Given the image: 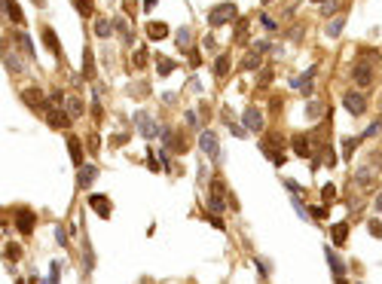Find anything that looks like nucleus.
Instances as JSON below:
<instances>
[{
    "label": "nucleus",
    "mask_w": 382,
    "mask_h": 284,
    "mask_svg": "<svg viewBox=\"0 0 382 284\" xmlns=\"http://www.w3.org/2000/svg\"><path fill=\"white\" fill-rule=\"evenodd\" d=\"M291 150H294L297 156H303V159H309V156L315 153V147H312V135H294Z\"/></svg>",
    "instance_id": "nucleus-8"
},
{
    "label": "nucleus",
    "mask_w": 382,
    "mask_h": 284,
    "mask_svg": "<svg viewBox=\"0 0 382 284\" xmlns=\"http://www.w3.org/2000/svg\"><path fill=\"white\" fill-rule=\"evenodd\" d=\"M73 7H76V10H80V13H83L86 19H89V16L95 13V7H92V0H73Z\"/></svg>",
    "instance_id": "nucleus-34"
},
{
    "label": "nucleus",
    "mask_w": 382,
    "mask_h": 284,
    "mask_svg": "<svg viewBox=\"0 0 382 284\" xmlns=\"http://www.w3.org/2000/svg\"><path fill=\"white\" fill-rule=\"evenodd\" d=\"M61 260H55V263H49V281L46 284H58V278H61Z\"/></svg>",
    "instance_id": "nucleus-33"
},
{
    "label": "nucleus",
    "mask_w": 382,
    "mask_h": 284,
    "mask_svg": "<svg viewBox=\"0 0 382 284\" xmlns=\"http://www.w3.org/2000/svg\"><path fill=\"white\" fill-rule=\"evenodd\" d=\"M4 13H10V22L13 25H25V16H22V10H19L16 0H4Z\"/></svg>",
    "instance_id": "nucleus-20"
},
{
    "label": "nucleus",
    "mask_w": 382,
    "mask_h": 284,
    "mask_svg": "<svg viewBox=\"0 0 382 284\" xmlns=\"http://www.w3.org/2000/svg\"><path fill=\"white\" fill-rule=\"evenodd\" d=\"M159 162H162V165H165V171H171V159H168V153H165V150L159 153Z\"/></svg>",
    "instance_id": "nucleus-51"
},
{
    "label": "nucleus",
    "mask_w": 382,
    "mask_h": 284,
    "mask_svg": "<svg viewBox=\"0 0 382 284\" xmlns=\"http://www.w3.org/2000/svg\"><path fill=\"white\" fill-rule=\"evenodd\" d=\"M67 113H70V116H83V101L70 95V98H67Z\"/></svg>",
    "instance_id": "nucleus-31"
},
{
    "label": "nucleus",
    "mask_w": 382,
    "mask_h": 284,
    "mask_svg": "<svg viewBox=\"0 0 382 284\" xmlns=\"http://www.w3.org/2000/svg\"><path fill=\"white\" fill-rule=\"evenodd\" d=\"M342 107H346L352 116H361L367 110V98L361 92H346V95H342Z\"/></svg>",
    "instance_id": "nucleus-6"
},
{
    "label": "nucleus",
    "mask_w": 382,
    "mask_h": 284,
    "mask_svg": "<svg viewBox=\"0 0 382 284\" xmlns=\"http://www.w3.org/2000/svg\"><path fill=\"white\" fill-rule=\"evenodd\" d=\"M309 217H312V220H324V217H327V205H315V208H309Z\"/></svg>",
    "instance_id": "nucleus-38"
},
{
    "label": "nucleus",
    "mask_w": 382,
    "mask_h": 284,
    "mask_svg": "<svg viewBox=\"0 0 382 284\" xmlns=\"http://www.w3.org/2000/svg\"><path fill=\"white\" fill-rule=\"evenodd\" d=\"M95 177H98V165H92V162H86V165L76 171V186L80 190H89L92 183H95Z\"/></svg>",
    "instance_id": "nucleus-11"
},
{
    "label": "nucleus",
    "mask_w": 382,
    "mask_h": 284,
    "mask_svg": "<svg viewBox=\"0 0 382 284\" xmlns=\"http://www.w3.org/2000/svg\"><path fill=\"white\" fill-rule=\"evenodd\" d=\"M358 144H361V138H342V141H339V153H342V159H352V153L358 150Z\"/></svg>",
    "instance_id": "nucleus-21"
},
{
    "label": "nucleus",
    "mask_w": 382,
    "mask_h": 284,
    "mask_svg": "<svg viewBox=\"0 0 382 284\" xmlns=\"http://www.w3.org/2000/svg\"><path fill=\"white\" fill-rule=\"evenodd\" d=\"M236 16H239V7H236V4H217V7L208 13V25H211V28H223V25H229V22H236Z\"/></svg>",
    "instance_id": "nucleus-1"
},
{
    "label": "nucleus",
    "mask_w": 382,
    "mask_h": 284,
    "mask_svg": "<svg viewBox=\"0 0 382 284\" xmlns=\"http://www.w3.org/2000/svg\"><path fill=\"white\" fill-rule=\"evenodd\" d=\"M34 226H37V214L31 208H19L16 211V229H19V235H31Z\"/></svg>",
    "instance_id": "nucleus-5"
},
{
    "label": "nucleus",
    "mask_w": 382,
    "mask_h": 284,
    "mask_svg": "<svg viewBox=\"0 0 382 284\" xmlns=\"http://www.w3.org/2000/svg\"><path fill=\"white\" fill-rule=\"evenodd\" d=\"M315 76H318V67H309L303 76L294 79V89H300L303 95H312V83H315Z\"/></svg>",
    "instance_id": "nucleus-14"
},
{
    "label": "nucleus",
    "mask_w": 382,
    "mask_h": 284,
    "mask_svg": "<svg viewBox=\"0 0 382 284\" xmlns=\"http://www.w3.org/2000/svg\"><path fill=\"white\" fill-rule=\"evenodd\" d=\"M43 43H46V49L52 52V55H61V43H58V37H55V31L46 25L43 28Z\"/></svg>",
    "instance_id": "nucleus-17"
},
{
    "label": "nucleus",
    "mask_w": 382,
    "mask_h": 284,
    "mask_svg": "<svg viewBox=\"0 0 382 284\" xmlns=\"http://www.w3.org/2000/svg\"><path fill=\"white\" fill-rule=\"evenodd\" d=\"M342 28H346V19L336 16V19H330V25L324 28V34H327V37H339V34H342Z\"/></svg>",
    "instance_id": "nucleus-25"
},
{
    "label": "nucleus",
    "mask_w": 382,
    "mask_h": 284,
    "mask_svg": "<svg viewBox=\"0 0 382 284\" xmlns=\"http://www.w3.org/2000/svg\"><path fill=\"white\" fill-rule=\"evenodd\" d=\"M19 254H22V251H19L16 245H10V248H7V257H10V260H19Z\"/></svg>",
    "instance_id": "nucleus-53"
},
{
    "label": "nucleus",
    "mask_w": 382,
    "mask_h": 284,
    "mask_svg": "<svg viewBox=\"0 0 382 284\" xmlns=\"http://www.w3.org/2000/svg\"><path fill=\"white\" fill-rule=\"evenodd\" d=\"M229 67H233V61H229L226 55H217V61H214V73H217V76H226Z\"/></svg>",
    "instance_id": "nucleus-27"
},
{
    "label": "nucleus",
    "mask_w": 382,
    "mask_h": 284,
    "mask_svg": "<svg viewBox=\"0 0 382 284\" xmlns=\"http://www.w3.org/2000/svg\"><path fill=\"white\" fill-rule=\"evenodd\" d=\"M147 165H150V171H159V159L153 156V150H147Z\"/></svg>",
    "instance_id": "nucleus-46"
},
{
    "label": "nucleus",
    "mask_w": 382,
    "mask_h": 284,
    "mask_svg": "<svg viewBox=\"0 0 382 284\" xmlns=\"http://www.w3.org/2000/svg\"><path fill=\"white\" fill-rule=\"evenodd\" d=\"M135 126H138V132L147 138V141H153V138H159L162 135V129H159V123H156V119H153V116H147L144 110L141 113H135Z\"/></svg>",
    "instance_id": "nucleus-2"
},
{
    "label": "nucleus",
    "mask_w": 382,
    "mask_h": 284,
    "mask_svg": "<svg viewBox=\"0 0 382 284\" xmlns=\"http://www.w3.org/2000/svg\"><path fill=\"white\" fill-rule=\"evenodd\" d=\"M202 49H208V52H211V49H217V46H214V37H205V43H202Z\"/></svg>",
    "instance_id": "nucleus-54"
},
{
    "label": "nucleus",
    "mask_w": 382,
    "mask_h": 284,
    "mask_svg": "<svg viewBox=\"0 0 382 284\" xmlns=\"http://www.w3.org/2000/svg\"><path fill=\"white\" fill-rule=\"evenodd\" d=\"M315 4H324V0H315Z\"/></svg>",
    "instance_id": "nucleus-59"
},
{
    "label": "nucleus",
    "mask_w": 382,
    "mask_h": 284,
    "mask_svg": "<svg viewBox=\"0 0 382 284\" xmlns=\"http://www.w3.org/2000/svg\"><path fill=\"white\" fill-rule=\"evenodd\" d=\"M49 101H55V104H61V101H64V92H52V95H49Z\"/></svg>",
    "instance_id": "nucleus-55"
},
{
    "label": "nucleus",
    "mask_w": 382,
    "mask_h": 284,
    "mask_svg": "<svg viewBox=\"0 0 382 284\" xmlns=\"http://www.w3.org/2000/svg\"><path fill=\"white\" fill-rule=\"evenodd\" d=\"M376 211H382V193L376 196Z\"/></svg>",
    "instance_id": "nucleus-57"
},
{
    "label": "nucleus",
    "mask_w": 382,
    "mask_h": 284,
    "mask_svg": "<svg viewBox=\"0 0 382 284\" xmlns=\"http://www.w3.org/2000/svg\"><path fill=\"white\" fill-rule=\"evenodd\" d=\"M242 123H245V129L248 132H254V135H260L263 132V113L257 110V107H245V113H242Z\"/></svg>",
    "instance_id": "nucleus-7"
},
{
    "label": "nucleus",
    "mask_w": 382,
    "mask_h": 284,
    "mask_svg": "<svg viewBox=\"0 0 382 284\" xmlns=\"http://www.w3.org/2000/svg\"><path fill=\"white\" fill-rule=\"evenodd\" d=\"M92 31H95V37H110V31H113V22H107V19H98Z\"/></svg>",
    "instance_id": "nucleus-28"
},
{
    "label": "nucleus",
    "mask_w": 382,
    "mask_h": 284,
    "mask_svg": "<svg viewBox=\"0 0 382 284\" xmlns=\"http://www.w3.org/2000/svg\"><path fill=\"white\" fill-rule=\"evenodd\" d=\"M336 7H339V0H324V4H321V16H333Z\"/></svg>",
    "instance_id": "nucleus-39"
},
{
    "label": "nucleus",
    "mask_w": 382,
    "mask_h": 284,
    "mask_svg": "<svg viewBox=\"0 0 382 284\" xmlns=\"http://www.w3.org/2000/svg\"><path fill=\"white\" fill-rule=\"evenodd\" d=\"M177 43H180V49H193V46H189V43H193V31H189V28H180V31H177Z\"/></svg>",
    "instance_id": "nucleus-29"
},
{
    "label": "nucleus",
    "mask_w": 382,
    "mask_h": 284,
    "mask_svg": "<svg viewBox=\"0 0 382 284\" xmlns=\"http://www.w3.org/2000/svg\"><path fill=\"white\" fill-rule=\"evenodd\" d=\"M147 58H150V55H147V49H138V52L132 55V61H135V67H144V64H147Z\"/></svg>",
    "instance_id": "nucleus-41"
},
{
    "label": "nucleus",
    "mask_w": 382,
    "mask_h": 284,
    "mask_svg": "<svg viewBox=\"0 0 382 284\" xmlns=\"http://www.w3.org/2000/svg\"><path fill=\"white\" fill-rule=\"evenodd\" d=\"M183 119H186V126H189V129H199V119H196V113H193V110H189Z\"/></svg>",
    "instance_id": "nucleus-48"
},
{
    "label": "nucleus",
    "mask_w": 382,
    "mask_h": 284,
    "mask_svg": "<svg viewBox=\"0 0 382 284\" xmlns=\"http://www.w3.org/2000/svg\"><path fill=\"white\" fill-rule=\"evenodd\" d=\"M89 208H92L98 217H110V214H113V202H110L107 196H98V193H92V196H89Z\"/></svg>",
    "instance_id": "nucleus-9"
},
{
    "label": "nucleus",
    "mask_w": 382,
    "mask_h": 284,
    "mask_svg": "<svg viewBox=\"0 0 382 284\" xmlns=\"http://www.w3.org/2000/svg\"><path fill=\"white\" fill-rule=\"evenodd\" d=\"M254 263H257V272H260L263 278H266V275H269V263H266V260H254Z\"/></svg>",
    "instance_id": "nucleus-49"
},
{
    "label": "nucleus",
    "mask_w": 382,
    "mask_h": 284,
    "mask_svg": "<svg viewBox=\"0 0 382 284\" xmlns=\"http://www.w3.org/2000/svg\"><path fill=\"white\" fill-rule=\"evenodd\" d=\"M55 245H61V248H67L70 241H67V232H64V226L61 223H55Z\"/></svg>",
    "instance_id": "nucleus-36"
},
{
    "label": "nucleus",
    "mask_w": 382,
    "mask_h": 284,
    "mask_svg": "<svg viewBox=\"0 0 382 284\" xmlns=\"http://www.w3.org/2000/svg\"><path fill=\"white\" fill-rule=\"evenodd\" d=\"M324 257L330 260V269H333V275H336V278L346 275V263H342V260L336 257V251H333V248H324Z\"/></svg>",
    "instance_id": "nucleus-18"
},
{
    "label": "nucleus",
    "mask_w": 382,
    "mask_h": 284,
    "mask_svg": "<svg viewBox=\"0 0 382 284\" xmlns=\"http://www.w3.org/2000/svg\"><path fill=\"white\" fill-rule=\"evenodd\" d=\"M174 67H177V61H174V58H165V55H156V73H159V76H168V73H171Z\"/></svg>",
    "instance_id": "nucleus-22"
},
{
    "label": "nucleus",
    "mask_w": 382,
    "mask_h": 284,
    "mask_svg": "<svg viewBox=\"0 0 382 284\" xmlns=\"http://www.w3.org/2000/svg\"><path fill=\"white\" fill-rule=\"evenodd\" d=\"M352 79H355V86H370L373 83V64L367 61V58H361V61H355V67H352Z\"/></svg>",
    "instance_id": "nucleus-4"
},
{
    "label": "nucleus",
    "mask_w": 382,
    "mask_h": 284,
    "mask_svg": "<svg viewBox=\"0 0 382 284\" xmlns=\"http://www.w3.org/2000/svg\"><path fill=\"white\" fill-rule=\"evenodd\" d=\"M205 217H208V220H211V226H214V229H226V223H223V220H220V214H214V211H208V214H205Z\"/></svg>",
    "instance_id": "nucleus-43"
},
{
    "label": "nucleus",
    "mask_w": 382,
    "mask_h": 284,
    "mask_svg": "<svg viewBox=\"0 0 382 284\" xmlns=\"http://www.w3.org/2000/svg\"><path fill=\"white\" fill-rule=\"evenodd\" d=\"M4 64H7L13 73H25V61H22L19 55H13V52H4Z\"/></svg>",
    "instance_id": "nucleus-23"
},
{
    "label": "nucleus",
    "mask_w": 382,
    "mask_h": 284,
    "mask_svg": "<svg viewBox=\"0 0 382 284\" xmlns=\"http://www.w3.org/2000/svg\"><path fill=\"white\" fill-rule=\"evenodd\" d=\"M260 25H263L266 31H275V28H278V22H275L272 16H260Z\"/></svg>",
    "instance_id": "nucleus-44"
},
{
    "label": "nucleus",
    "mask_w": 382,
    "mask_h": 284,
    "mask_svg": "<svg viewBox=\"0 0 382 284\" xmlns=\"http://www.w3.org/2000/svg\"><path fill=\"white\" fill-rule=\"evenodd\" d=\"M199 147H202L211 159H220V150H217V135H214V132H208V129H205V132L199 135Z\"/></svg>",
    "instance_id": "nucleus-15"
},
{
    "label": "nucleus",
    "mask_w": 382,
    "mask_h": 284,
    "mask_svg": "<svg viewBox=\"0 0 382 284\" xmlns=\"http://www.w3.org/2000/svg\"><path fill=\"white\" fill-rule=\"evenodd\" d=\"M355 180H358V186H370V183H373V171H370L367 165H361V168L355 171Z\"/></svg>",
    "instance_id": "nucleus-26"
},
{
    "label": "nucleus",
    "mask_w": 382,
    "mask_h": 284,
    "mask_svg": "<svg viewBox=\"0 0 382 284\" xmlns=\"http://www.w3.org/2000/svg\"><path fill=\"white\" fill-rule=\"evenodd\" d=\"M147 37L150 40H165L168 37V25L165 22H150L147 25Z\"/></svg>",
    "instance_id": "nucleus-19"
},
{
    "label": "nucleus",
    "mask_w": 382,
    "mask_h": 284,
    "mask_svg": "<svg viewBox=\"0 0 382 284\" xmlns=\"http://www.w3.org/2000/svg\"><path fill=\"white\" fill-rule=\"evenodd\" d=\"M269 49H272V46L266 43V40H263V43H257V46H254V52H260V55H266V52H269Z\"/></svg>",
    "instance_id": "nucleus-50"
},
{
    "label": "nucleus",
    "mask_w": 382,
    "mask_h": 284,
    "mask_svg": "<svg viewBox=\"0 0 382 284\" xmlns=\"http://www.w3.org/2000/svg\"><path fill=\"white\" fill-rule=\"evenodd\" d=\"M306 113H309V116H318V113H321V104H315V101H312L309 107H306Z\"/></svg>",
    "instance_id": "nucleus-52"
},
{
    "label": "nucleus",
    "mask_w": 382,
    "mask_h": 284,
    "mask_svg": "<svg viewBox=\"0 0 382 284\" xmlns=\"http://www.w3.org/2000/svg\"><path fill=\"white\" fill-rule=\"evenodd\" d=\"M248 19H239V28H236V40H239V43H242V40H245V34H248Z\"/></svg>",
    "instance_id": "nucleus-40"
},
{
    "label": "nucleus",
    "mask_w": 382,
    "mask_h": 284,
    "mask_svg": "<svg viewBox=\"0 0 382 284\" xmlns=\"http://www.w3.org/2000/svg\"><path fill=\"white\" fill-rule=\"evenodd\" d=\"M83 76H86V79H95V58H92V49L83 52Z\"/></svg>",
    "instance_id": "nucleus-24"
},
{
    "label": "nucleus",
    "mask_w": 382,
    "mask_h": 284,
    "mask_svg": "<svg viewBox=\"0 0 382 284\" xmlns=\"http://www.w3.org/2000/svg\"><path fill=\"white\" fill-rule=\"evenodd\" d=\"M379 132H382V119H376V123H370V126L364 129V135H361V141H364V138H373V135H379Z\"/></svg>",
    "instance_id": "nucleus-37"
},
{
    "label": "nucleus",
    "mask_w": 382,
    "mask_h": 284,
    "mask_svg": "<svg viewBox=\"0 0 382 284\" xmlns=\"http://www.w3.org/2000/svg\"><path fill=\"white\" fill-rule=\"evenodd\" d=\"M92 116L101 119V86H95V92H92Z\"/></svg>",
    "instance_id": "nucleus-32"
},
{
    "label": "nucleus",
    "mask_w": 382,
    "mask_h": 284,
    "mask_svg": "<svg viewBox=\"0 0 382 284\" xmlns=\"http://www.w3.org/2000/svg\"><path fill=\"white\" fill-rule=\"evenodd\" d=\"M46 123L52 126V129H70V123H73V116L67 113V110H46Z\"/></svg>",
    "instance_id": "nucleus-10"
},
{
    "label": "nucleus",
    "mask_w": 382,
    "mask_h": 284,
    "mask_svg": "<svg viewBox=\"0 0 382 284\" xmlns=\"http://www.w3.org/2000/svg\"><path fill=\"white\" fill-rule=\"evenodd\" d=\"M16 43H22V49L34 55V43H31V37H28V34H22V31H19V34H16Z\"/></svg>",
    "instance_id": "nucleus-35"
},
{
    "label": "nucleus",
    "mask_w": 382,
    "mask_h": 284,
    "mask_svg": "<svg viewBox=\"0 0 382 284\" xmlns=\"http://www.w3.org/2000/svg\"><path fill=\"white\" fill-rule=\"evenodd\" d=\"M367 229H370V232H373V235H376V238H379V235H382V223H379V220H376V217H373V220H367Z\"/></svg>",
    "instance_id": "nucleus-45"
},
{
    "label": "nucleus",
    "mask_w": 382,
    "mask_h": 284,
    "mask_svg": "<svg viewBox=\"0 0 382 284\" xmlns=\"http://www.w3.org/2000/svg\"><path fill=\"white\" fill-rule=\"evenodd\" d=\"M330 238H333L336 248H346V245H349V220L333 223V226H330Z\"/></svg>",
    "instance_id": "nucleus-13"
},
{
    "label": "nucleus",
    "mask_w": 382,
    "mask_h": 284,
    "mask_svg": "<svg viewBox=\"0 0 382 284\" xmlns=\"http://www.w3.org/2000/svg\"><path fill=\"white\" fill-rule=\"evenodd\" d=\"M208 211H214V214H223V211H226V196H223V180H220V177H214V180H211Z\"/></svg>",
    "instance_id": "nucleus-3"
},
{
    "label": "nucleus",
    "mask_w": 382,
    "mask_h": 284,
    "mask_svg": "<svg viewBox=\"0 0 382 284\" xmlns=\"http://www.w3.org/2000/svg\"><path fill=\"white\" fill-rule=\"evenodd\" d=\"M260 67V52H248L242 61V70H257Z\"/></svg>",
    "instance_id": "nucleus-30"
},
{
    "label": "nucleus",
    "mask_w": 382,
    "mask_h": 284,
    "mask_svg": "<svg viewBox=\"0 0 382 284\" xmlns=\"http://www.w3.org/2000/svg\"><path fill=\"white\" fill-rule=\"evenodd\" d=\"M333 196H336V186H333V183H324V186H321V199H324V202H330Z\"/></svg>",
    "instance_id": "nucleus-42"
},
{
    "label": "nucleus",
    "mask_w": 382,
    "mask_h": 284,
    "mask_svg": "<svg viewBox=\"0 0 382 284\" xmlns=\"http://www.w3.org/2000/svg\"><path fill=\"white\" fill-rule=\"evenodd\" d=\"M269 4H272V0H263V7H269Z\"/></svg>",
    "instance_id": "nucleus-58"
},
{
    "label": "nucleus",
    "mask_w": 382,
    "mask_h": 284,
    "mask_svg": "<svg viewBox=\"0 0 382 284\" xmlns=\"http://www.w3.org/2000/svg\"><path fill=\"white\" fill-rule=\"evenodd\" d=\"M67 153H70V162H73V165L76 168H83L86 165V162H83V144H80V138H76V135H67Z\"/></svg>",
    "instance_id": "nucleus-12"
},
{
    "label": "nucleus",
    "mask_w": 382,
    "mask_h": 284,
    "mask_svg": "<svg viewBox=\"0 0 382 284\" xmlns=\"http://www.w3.org/2000/svg\"><path fill=\"white\" fill-rule=\"evenodd\" d=\"M284 186H288L291 193H303V186H300V183H297L294 177H284Z\"/></svg>",
    "instance_id": "nucleus-47"
},
{
    "label": "nucleus",
    "mask_w": 382,
    "mask_h": 284,
    "mask_svg": "<svg viewBox=\"0 0 382 284\" xmlns=\"http://www.w3.org/2000/svg\"><path fill=\"white\" fill-rule=\"evenodd\" d=\"M156 4H159V0H144V13H150V10L156 7Z\"/></svg>",
    "instance_id": "nucleus-56"
},
{
    "label": "nucleus",
    "mask_w": 382,
    "mask_h": 284,
    "mask_svg": "<svg viewBox=\"0 0 382 284\" xmlns=\"http://www.w3.org/2000/svg\"><path fill=\"white\" fill-rule=\"evenodd\" d=\"M22 101L31 104V107H43V110H46V98H43V92H40V89H34V86H31V89H22Z\"/></svg>",
    "instance_id": "nucleus-16"
}]
</instances>
